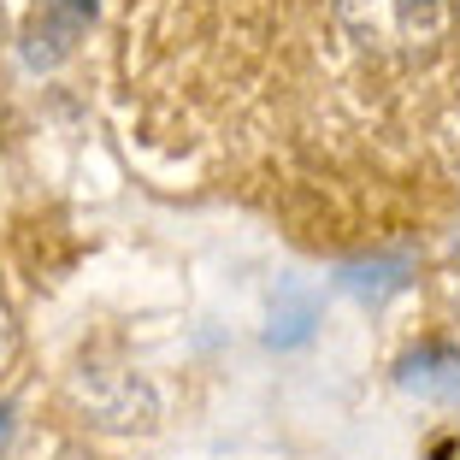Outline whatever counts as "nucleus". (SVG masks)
Listing matches in <instances>:
<instances>
[{"label": "nucleus", "mask_w": 460, "mask_h": 460, "mask_svg": "<svg viewBox=\"0 0 460 460\" xmlns=\"http://www.w3.org/2000/svg\"><path fill=\"white\" fill-rule=\"evenodd\" d=\"M455 0H337L342 36L372 59H420L448 36Z\"/></svg>", "instance_id": "f257e3e1"}, {"label": "nucleus", "mask_w": 460, "mask_h": 460, "mask_svg": "<svg viewBox=\"0 0 460 460\" xmlns=\"http://www.w3.org/2000/svg\"><path fill=\"white\" fill-rule=\"evenodd\" d=\"M407 271H413L407 254H372V260H349V266L337 271V284L349 289L354 301H384L407 284Z\"/></svg>", "instance_id": "39448f33"}, {"label": "nucleus", "mask_w": 460, "mask_h": 460, "mask_svg": "<svg viewBox=\"0 0 460 460\" xmlns=\"http://www.w3.org/2000/svg\"><path fill=\"white\" fill-rule=\"evenodd\" d=\"M54 460H101V455H95V448H83V443H66Z\"/></svg>", "instance_id": "6e6552de"}, {"label": "nucleus", "mask_w": 460, "mask_h": 460, "mask_svg": "<svg viewBox=\"0 0 460 460\" xmlns=\"http://www.w3.org/2000/svg\"><path fill=\"white\" fill-rule=\"evenodd\" d=\"M6 437H13V407L0 402V448H6Z\"/></svg>", "instance_id": "1a4fd4ad"}, {"label": "nucleus", "mask_w": 460, "mask_h": 460, "mask_svg": "<svg viewBox=\"0 0 460 460\" xmlns=\"http://www.w3.org/2000/svg\"><path fill=\"white\" fill-rule=\"evenodd\" d=\"M71 395L107 431H154V420H160V395L136 378V372H124V366L83 360L77 378H71Z\"/></svg>", "instance_id": "f03ea898"}, {"label": "nucleus", "mask_w": 460, "mask_h": 460, "mask_svg": "<svg viewBox=\"0 0 460 460\" xmlns=\"http://www.w3.org/2000/svg\"><path fill=\"white\" fill-rule=\"evenodd\" d=\"M6 354H13V319H6V301H0V366H6Z\"/></svg>", "instance_id": "0eeeda50"}, {"label": "nucleus", "mask_w": 460, "mask_h": 460, "mask_svg": "<svg viewBox=\"0 0 460 460\" xmlns=\"http://www.w3.org/2000/svg\"><path fill=\"white\" fill-rule=\"evenodd\" d=\"M395 384L420 402H437V407H460V354L443 349V342H425L413 349L402 366H395Z\"/></svg>", "instance_id": "7ed1b4c3"}, {"label": "nucleus", "mask_w": 460, "mask_h": 460, "mask_svg": "<svg viewBox=\"0 0 460 460\" xmlns=\"http://www.w3.org/2000/svg\"><path fill=\"white\" fill-rule=\"evenodd\" d=\"M89 18H95V0H54V6L41 13V24L30 30L24 59L30 66H54L59 54H71V41L89 30Z\"/></svg>", "instance_id": "20e7f679"}, {"label": "nucleus", "mask_w": 460, "mask_h": 460, "mask_svg": "<svg viewBox=\"0 0 460 460\" xmlns=\"http://www.w3.org/2000/svg\"><path fill=\"white\" fill-rule=\"evenodd\" d=\"M313 325H319V301H313V289L284 284V289H278V301H271L266 342H271V349H301V342L313 337Z\"/></svg>", "instance_id": "423d86ee"}]
</instances>
